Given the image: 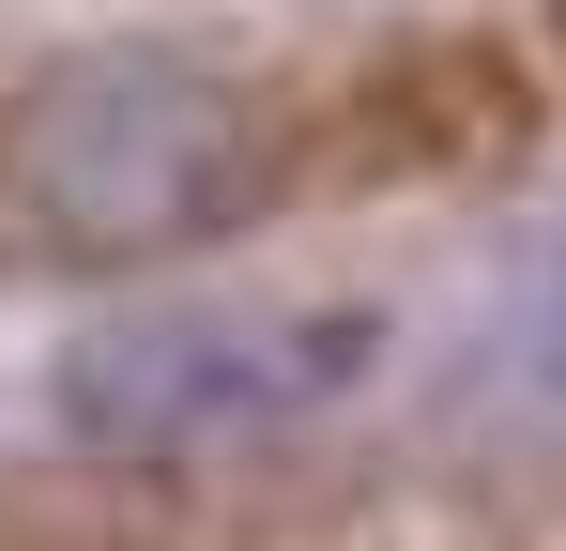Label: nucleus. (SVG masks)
Returning a JSON list of instances; mask_svg holds the SVG:
<instances>
[{
    "mask_svg": "<svg viewBox=\"0 0 566 551\" xmlns=\"http://www.w3.org/2000/svg\"><path fill=\"white\" fill-rule=\"evenodd\" d=\"M368 353L382 322L322 291H138L62 353V429L93 459H214L353 398Z\"/></svg>",
    "mask_w": 566,
    "mask_h": 551,
    "instance_id": "obj_2",
    "label": "nucleus"
},
{
    "mask_svg": "<svg viewBox=\"0 0 566 551\" xmlns=\"http://www.w3.org/2000/svg\"><path fill=\"white\" fill-rule=\"evenodd\" d=\"M276 184V107L199 46H62L0 92V246L46 276L214 261Z\"/></svg>",
    "mask_w": 566,
    "mask_h": 551,
    "instance_id": "obj_1",
    "label": "nucleus"
}]
</instances>
